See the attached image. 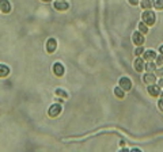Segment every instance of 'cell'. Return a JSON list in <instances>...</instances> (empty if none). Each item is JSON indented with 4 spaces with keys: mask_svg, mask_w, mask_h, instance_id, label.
Returning a JSON list of instances; mask_svg holds the SVG:
<instances>
[{
    "mask_svg": "<svg viewBox=\"0 0 163 152\" xmlns=\"http://www.w3.org/2000/svg\"><path fill=\"white\" fill-rule=\"evenodd\" d=\"M141 19H143V22L147 26H152V25L155 23V14L152 11H150V10H146V11L143 12V15H141Z\"/></svg>",
    "mask_w": 163,
    "mask_h": 152,
    "instance_id": "1",
    "label": "cell"
},
{
    "mask_svg": "<svg viewBox=\"0 0 163 152\" xmlns=\"http://www.w3.org/2000/svg\"><path fill=\"white\" fill-rule=\"evenodd\" d=\"M132 41H133V43L135 45H137V46H141L144 43V35L140 33V31H135L133 33V35H132Z\"/></svg>",
    "mask_w": 163,
    "mask_h": 152,
    "instance_id": "2",
    "label": "cell"
},
{
    "mask_svg": "<svg viewBox=\"0 0 163 152\" xmlns=\"http://www.w3.org/2000/svg\"><path fill=\"white\" fill-rule=\"evenodd\" d=\"M61 105H52L50 107H49L48 110V114H49V117H57V116H60V113H61Z\"/></svg>",
    "mask_w": 163,
    "mask_h": 152,
    "instance_id": "3",
    "label": "cell"
},
{
    "mask_svg": "<svg viewBox=\"0 0 163 152\" xmlns=\"http://www.w3.org/2000/svg\"><path fill=\"white\" fill-rule=\"evenodd\" d=\"M120 87L124 91H129L132 88V82L129 78H121L120 79Z\"/></svg>",
    "mask_w": 163,
    "mask_h": 152,
    "instance_id": "4",
    "label": "cell"
},
{
    "mask_svg": "<svg viewBox=\"0 0 163 152\" xmlns=\"http://www.w3.org/2000/svg\"><path fill=\"white\" fill-rule=\"evenodd\" d=\"M148 92H150V95H151V97H158V95H160V92H162V91H160V86L159 84H158V86H156V84H154V83H152L151 86H148Z\"/></svg>",
    "mask_w": 163,
    "mask_h": 152,
    "instance_id": "5",
    "label": "cell"
},
{
    "mask_svg": "<svg viewBox=\"0 0 163 152\" xmlns=\"http://www.w3.org/2000/svg\"><path fill=\"white\" fill-rule=\"evenodd\" d=\"M55 8L59 10V11H65V10L69 8V4L65 0H57V1H55Z\"/></svg>",
    "mask_w": 163,
    "mask_h": 152,
    "instance_id": "6",
    "label": "cell"
},
{
    "mask_svg": "<svg viewBox=\"0 0 163 152\" xmlns=\"http://www.w3.org/2000/svg\"><path fill=\"white\" fill-rule=\"evenodd\" d=\"M155 80H156V74H152V72H147L143 76V82L146 84H152V83H155Z\"/></svg>",
    "mask_w": 163,
    "mask_h": 152,
    "instance_id": "7",
    "label": "cell"
},
{
    "mask_svg": "<svg viewBox=\"0 0 163 152\" xmlns=\"http://www.w3.org/2000/svg\"><path fill=\"white\" fill-rule=\"evenodd\" d=\"M0 11L4 14H8L11 11V4L8 0H0Z\"/></svg>",
    "mask_w": 163,
    "mask_h": 152,
    "instance_id": "8",
    "label": "cell"
},
{
    "mask_svg": "<svg viewBox=\"0 0 163 152\" xmlns=\"http://www.w3.org/2000/svg\"><path fill=\"white\" fill-rule=\"evenodd\" d=\"M56 48H57V42H56L55 38H49L48 42H46V50L49 53H53L56 50Z\"/></svg>",
    "mask_w": 163,
    "mask_h": 152,
    "instance_id": "9",
    "label": "cell"
},
{
    "mask_svg": "<svg viewBox=\"0 0 163 152\" xmlns=\"http://www.w3.org/2000/svg\"><path fill=\"white\" fill-rule=\"evenodd\" d=\"M144 59H140V57H137V59L135 60V62H133V67H135V69L137 71V72H141V71H144Z\"/></svg>",
    "mask_w": 163,
    "mask_h": 152,
    "instance_id": "10",
    "label": "cell"
},
{
    "mask_svg": "<svg viewBox=\"0 0 163 152\" xmlns=\"http://www.w3.org/2000/svg\"><path fill=\"white\" fill-rule=\"evenodd\" d=\"M143 57H144V60H147V61H151V60L156 59V53H155V50H152V49H148V50H144Z\"/></svg>",
    "mask_w": 163,
    "mask_h": 152,
    "instance_id": "11",
    "label": "cell"
},
{
    "mask_svg": "<svg viewBox=\"0 0 163 152\" xmlns=\"http://www.w3.org/2000/svg\"><path fill=\"white\" fill-rule=\"evenodd\" d=\"M53 72H55L56 76H63V75H64V67H63V64L56 62L55 65H53Z\"/></svg>",
    "mask_w": 163,
    "mask_h": 152,
    "instance_id": "12",
    "label": "cell"
},
{
    "mask_svg": "<svg viewBox=\"0 0 163 152\" xmlns=\"http://www.w3.org/2000/svg\"><path fill=\"white\" fill-rule=\"evenodd\" d=\"M10 74V68L4 64H0V78H6Z\"/></svg>",
    "mask_w": 163,
    "mask_h": 152,
    "instance_id": "13",
    "label": "cell"
},
{
    "mask_svg": "<svg viewBox=\"0 0 163 152\" xmlns=\"http://www.w3.org/2000/svg\"><path fill=\"white\" fill-rule=\"evenodd\" d=\"M139 31L141 33V34H147L148 33V26L144 22H140L139 23Z\"/></svg>",
    "mask_w": 163,
    "mask_h": 152,
    "instance_id": "14",
    "label": "cell"
},
{
    "mask_svg": "<svg viewBox=\"0 0 163 152\" xmlns=\"http://www.w3.org/2000/svg\"><path fill=\"white\" fill-rule=\"evenodd\" d=\"M144 69H147V71H150V72H152V71H155L156 69V64L155 62H147L146 65H144Z\"/></svg>",
    "mask_w": 163,
    "mask_h": 152,
    "instance_id": "15",
    "label": "cell"
},
{
    "mask_svg": "<svg viewBox=\"0 0 163 152\" xmlns=\"http://www.w3.org/2000/svg\"><path fill=\"white\" fill-rule=\"evenodd\" d=\"M114 94L118 98H124V97H125V91H124L121 87H115V88H114Z\"/></svg>",
    "mask_w": 163,
    "mask_h": 152,
    "instance_id": "16",
    "label": "cell"
},
{
    "mask_svg": "<svg viewBox=\"0 0 163 152\" xmlns=\"http://www.w3.org/2000/svg\"><path fill=\"white\" fill-rule=\"evenodd\" d=\"M141 7H143L144 10H150V8L152 7V1L151 0H143V1H141Z\"/></svg>",
    "mask_w": 163,
    "mask_h": 152,
    "instance_id": "17",
    "label": "cell"
},
{
    "mask_svg": "<svg viewBox=\"0 0 163 152\" xmlns=\"http://www.w3.org/2000/svg\"><path fill=\"white\" fill-rule=\"evenodd\" d=\"M154 6L156 10H163V0H154Z\"/></svg>",
    "mask_w": 163,
    "mask_h": 152,
    "instance_id": "18",
    "label": "cell"
},
{
    "mask_svg": "<svg viewBox=\"0 0 163 152\" xmlns=\"http://www.w3.org/2000/svg\"><path fill=\"white\" fill-rule=\"evenodd\" d=\"M56 95H59V97H63V98H68V94L65 92L64 90H60V88H57V90H56Z\"/></svg>",
    "mask_w": 163,
    "mask_h": 152,
    "instance_id": "19",
    "label": "cell"
},
{
    "mask_svg": "<svg viewBox=\"0 0 163 152\" xmlns=\"http://www.w3.org/2000/svg\"><path fill=\"white\" fill-rule=\"evenodd\" d=\"M144 53V49L141 46H139V48H136V50H135V56H137V57H139V56H141Z\"/></svg>",
    "mask_w": 163,
    "mask_h": 152,
    "instance_id": "20",
    "label": "cell"
},
{
    "mask_svg": "<svg viewBox=\"0 0 163 152\" xmlns=\"http://www.w3.org/2000/svg\"><path fill=\"white\" fill-rule=\"evenodd\" d=\"M156 64L158 65H163V55L156 56Z\"/></svg>",
    "mask_w": 163,
    "mask_h": 152,
    "instance_id": "21",
    "label": "cell"
},
{
    "mask_svg": "<svg viewBox=\"0 0 163 152\" xmlns=\"http://www.w3.org/2000/svg\"><path fill=\"white\" fill-rule=\"evenodd\" d=\"M158 107H159V109L163 111V98H162V99H159V102H158Z\"/></svg>",
    "mask_w": 163,
    "mask_h": 152,
    "instance_id": "22",
    "label": "cell"
},
{
    "mask_svg": "<svg viewBox=\"0 0 163 152\" xmlns=\"http://www.w3.org/2000/svg\"><path fill=\"white\" fill-rule=\"evenodd\" d=\"M156 75H158V76H160V78H162V76H163V68H159V69L156 71Z\"/></svg>",
    "mask_w": 163,
    "mask_h": 152,
    "instance_id": "23",
    "label": "cell"
},
{
    "mask_svg": "<svg viewBox=\"0 0 163 152\" xmlns=\"http://www.w3.org/2000/svg\"><path fill=\"white\" fill-rule=\"evenodd\" d=\"M129 1V4H132V6H137V3H139V0H128Z\"/></svg>",
    "mask_w": 163,
    "mask_h": 152,
    "instance_id": "24",
    "label": "cell"
},
{
    "mask_svg": "<svg viewBox=\"0 0 163 152\" xmlns=\"http://www.w3.org/2000/svg\"><path fill=\"white\" fill-rule=\"evenodd\" d=\"M158 84H159L160 87H163V76H162V79H160V80H159V83H158Z\"/></svg>",
    "mask_w": 163,
    "mask_h": 152,
    "instance_id": "25",
    "label": "cell"
},
{
    "mask_svg": "<svg viewBox=\"0 0 163 152\" xmlns=\"http://www.w3.org/2000/svg\"><path fill=\"white\" fill-rule=\"evenodd\" d=\"M159 52H160V55H163V45L160 46V49H159Z\"/></svg>",
    "mask_w": 163,
    "mask_h": 152,
    "instance_id": "26",
    "label": "cell"
},
{
    "mask_svg": "<svg viewBox=\"0 0 163 152\" xmlns=\"http://www.w3.org/2000/svg\"><path fill=\"white\" fill-rule=\"evenodd\" d=\"M42 1H50V0H42Z\"/></svg>",
    "mask_w": 163,
    "mask_h": 152,
    "instance_id": "27",
    "label": "cell"
},
{
    "mask_svg": "<svg viewBox=\"0 0 163 152\" xmlns=\"http://www.w3.org/2000/svg\"><path fill=\"white\" fill-rule=\"evenodd\" d=\"M160 95H162V98H163V91H162V92H160Z\"/></svg>",
    "mask_w": 163,
    "mask_h": 152,
    "instance_id": "28",
    "label": "cell"
}]
</instances>
